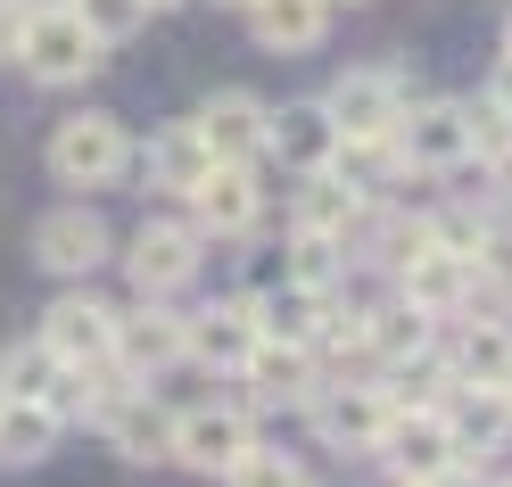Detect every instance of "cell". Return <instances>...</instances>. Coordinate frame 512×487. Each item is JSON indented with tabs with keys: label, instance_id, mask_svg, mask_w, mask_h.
<instances>
[{
	"label": "cell",
	"instance_id": "10",
	"mask_svg": "<svg viewBox=\"0 0 512 487\" xmlns=\"http://www.w3.org/2000/svg\"><path fill=\"white\" fill-rule=\"evenodd\" d=\"M372 463L389 471L397 487H430V479H446V471H463V446H455V430H446V413L430 405V413H389Z\"/></svg>",
	"mask_w": 512,
	"mask_h": 487
},
{
	"label": "cell",
	"instance_id": "38",
	"mask_svg": "<svg viewBox=\"0 0 512 487\" xmlns=\"http://www.w3.org/2000/svg\"><path fill=\"white\" fill-rule=\"evenodd\" d=\"M479 487H512V471H488V479H479Z\"/></svg>",
	"mask_w": 512,
	"mask_h": 487
},
{
	"label": "cell",
	"instance_id": "14",
	"mask_svg": "<svg viewBox=\"0 0 512 487\" xmlns=\"http://www.w3.org/2000/svg\"><path fill=\"white\" fill-rule=\"evenodd\" d=\"M248 347H256V322H248V298H240V289L182 314V364H199V372H215V380H232V372L248 364Z\"/></svg>",
	"mask_w": 512,
	"mask_h": 487
},
{
	"label": "cell",
	"instance_id": "18",
	"mask_svg": "<svg viewBox=\"0 0 512 487\" xmlns=\"http://www.w3.org/2000/svg\"><path fill=\"white\" fill-rule=\"evenodd\" d=\"M265 91H248V83H223L207 91L199 108H190V124H199V141L215 157H232V166H248V157H265Z\"/></svg>",
	"mask_w": 512,
	"mask_h": 487
},
{
	"label": "cell",
	"instance_id": "7",
	"mask_svg": "<svg viewBox=\"0 0 512 487\" xmlns=\"http://www.w3.org/2000/svg\"><path fill=\"white\" fill-rule=\"evenodd\" d=\"M34 265L50 273V281H91L100 265H116V232H108V215L91 207V199H67V207H50L42 223H34Z\"/></svg>",
	"mask_w": 512,
	"mask_h": 487
},
{
	"label": "cell",
	"instance_id": "40",
	"mask_svg": "<svg viewBox=\"0 0 512 487\" xmlns=\"http://www.w3.org/2000/svg\"><path fill=\"white\" fill-rule=\"evenodd\" d=\"M25 9H67V0H25Z\"/></svg>",
	"mask_w": 512,
	"mask_h": 487
},
{
	"label": "cell",
	"instance_id": "28",
	"mask_svg": "<svg viewBox=\"0 0 512 487\" xmlns=\"http://www.w3.org/2000/svg\"><path fill=\"white\" fill-rule=\"evenodd\" d=\"M290 265H281V281L290 289H314V298H339V281L356 273V256H347V240H323V232H290Z\"/></svg>",
	"mask_w": 512,
	"mask_h": 487
},
{
	"label": "cell",
	"instance_id": "4",
	"mask_svg": "<svg viewBox=\"0 0 512 487\" xmlns=\"http://www.w3.org/2000/svg\"><path fill=\"white\" fill-rule=\"evenodd\" d=\"M182 215L199 223V240H256L265 232V215H273V166L265 157H248V166H232V157H215L207 182L182 199Z\"/></svg>",
	"mask_w": 512,
	"mask_h": 487
},
{
	"label": "cell",
	"instance_id": "39",
	"mask_svg": "<svg viewBox=\"0 0 512 487\" xmlns=\"http://www.w3.org/2000/svg\"><path fill=\"white\" fill-rule=\"evenodd\" d=\"M504 58H512V9H504Z\"/></svg>",
	"mask_w": 512,
	"mask_h": 487
},
{
	"label": "cell",
	"instance_id": "31",
	"mask_svg": "<svg viewBox=\"0 0 512 487\" xmlns=\"http://www.w3.org/2000/svg\"><path fill=\"white\" fill-rule=\"evenodd\" d=\"M471 306L512 314V215H496L488 240H479V256H471Z\"/></svg>",
	"mask_w": 512,
	"mask_h": 487
},
{
	"label": "cell",
	"instance_id": "37",
	"mask_svg": "<svg viewBox=\"0 0 512 487\" xmlns=\"http://www.w3.org/2000/svg\"><path fill=\"white\" fill-rule=\"evenodd\" d=\"M166 9H190V0H149V17H166Z\"/></svg>",
	"mask_w": 512,
	"mask_h": 487
},
{
	"label": "cell",
	"instance_id": "19",
	"mask_svg": "<svg viewBox=\"0 0 512 487\" xmlns=\"http://www.w3.org/2000/svg\"><path fill=\"white\" fill-rule=\"evenodd\" d=\"M331 17H339V0H240L248 42H256V50H273V58H306V50H323V42H331Z\"/></svg>",
	"mask_w": 512,
	"mask_h": 487
},
{
	"label": "cell",
	"instance_id": "6",
	"mask_svg": "<svg viewBox=\"0 0 512 487\" xmlns=\"http://www.w3.org/2000/svg\"><path fill=\"white\" fill-rule=\"evenodd\" d=\"M397 157H405V174H422V182L471 174V100L422 91V100L397 116Z\"/></svg>",
	"mask_w": 512,
	"mask_h": 487
},
{
	"label": "cell",
	"instance_id": "8",
	"mask_svg": "<svg viewBox=\"0 0 512 487\" xmlns=\"http://www.w3.org/2000/svg\"><path fill=\"white\" fill-rule=\"evenodd\" d=\"M323 380H331V372L314 364V347H290V339H256L248 364L232 372V388H240L248 413H306V397H314Z\"/></svg>",
	"mask_w": 512,
	"mask_h": 487
},
{
	"label": "cell",
	"instance_id": "9",
	"mask_svg": "<svg viewBox=\"0 0 512 487\" xmlns=\"http://www.w3.org/2000/svg\"><path fill=\"white\" fill-rule=\"evenodd\" d=\"M248 446H256V413L240 397H207V405L174 413V463L199 471V479H223Z\"/></svg>",
	"mask_w": 512,
	"mask_h": 487
},
{
	"label": "cell",
	"instance_id": "3",
	"mask_svg": "<svg viewBox=\"0 0 512 487\" xmlns=\"http://www.w3.org/2000/svg\"><path fill=\"white\" fill-rule=\"evenodd\" d=\"M116 265L133 281V298H182V289L199 281V265H207V240H199V223L182 207L174 215H141V232L116 240Z\"/></svg>",
	"mask_w": 512,
	"mask_h": 487
},
{
	"label": "cell",
	"instance_id": "25",
	"mask_svg": "<svg viewBox=\"0 0 512 487\" xmlns=\"http://www.w3.org/2000/svg\"><path fill=\"white\" fill-rule=\"evenodd\" d=\"M248 298V322H256V339H290V347H314V331H323V314L331 298H314V289H240Z\"/></svg>",
	"mask_w": 512,
	"mask_h": 487
},
{
	"label": "cell",
	"instance_id": "34",
	"mask_svg": "<svg viewBox=\"0 0 512 487\" xmlns=\"http://www.w3.org/2000/svg\"><path fill=\"white\" fill-rule=\"evenodd\" d=\"M479 190H488V199L512 215V141H504L496 157H479Z\"/></svg>",
	"mask_w": 512,
	"mask_h": 487
},
{
	"label": "cell",
	"instance_id": "17",
	"mask_svg": "<svg viewBox=\"0 0 512 487\" xmlns=\"http://www.w3.org/2000/svg\"><path fill=\"white\" fill-rule=\"evenodd\" d=\"M207 166H215V149L199 141V124H190V116L149 124V141H133V174L149 190H166V199H190V190L207 182Z\"/></svg>",
	"mask_w": 512,
	"mask_h": 487
},
{
	"label": "cell",
	"instance_id": "23",
	"mask_svg": "<svg viewBox=\"0 0 512 487\" xmlns=\"http://www.w3.org/2000/svg\"><path fill=\"white\" fill-rule=\"evenodd\" d=\"M108 454L116 463H133V471H149V463H174V405H157L149 388H133L116 413H108Z\"/></svg>",
	"mask_w": 512,
	"mask_h": 487
},
{
	"label": "cell",
	"instance_id": "20",
	"mask_svg": "<svg viewBox=\"0 0 512 487\" xmlns=\"http://www.w3.org/2000/svg\"><path fill=\"white\" fill-rule=\"evenodd\" d=\"M389 281H397V298H405V306H422V314L438 322V331H446L455 314H471V256L422 248V256H405Z\"/></svg>",
	"mask_w": 512,
	"mask_h": 487
},
{
	"label": "cell",
	"instance_id": "5",
	"mask_svg": "<svg viewBox=\"0 0 512 487\" xmlns=\"http://www.w3.org/2000/svg\"><path fill=\"white\" fill-rule=\"evenodd\" d=\"M9 67L34 83V91H83L91 75L108 67V50L75 25V9H34L25 17V34H17V58Z\"/></svg>",
	"mask_w": 512,
	"mask_h": 487
},
{
	"label": "cell",
	"instance_id": "32",
	"mask_svg": "<svg viewBox=\"0 0 512 487\" xmlns=\"http://www.w3.org/2000/svg\"><path fill=\"white\" fill-rule=\"evenodd\" d=\"M67 9H75V25L100 50H124V42L149 34V0H67Z\"/></svg>",
	"mask_w": 512,
	"mask_h": 487
},
{
	"label": "cell",
	"instance_id": "13",
	"mask_svg": "<svg viewBox=\"0 0 512 487\" xmlns=\"http://www.w3.org/2000/svg\"><path fill=\"white\" fill-rule=\"evenodd\" d=\"M108 355L133 380H157V372H174L182 364V306L174 298H133V306H116V339Z\"/></svg>",
	"mask_w": 512,
	"mask_h": 487
},
{
	"label": "cell",
	"instance_id": "24",
	"mask_svg": "<svg viewBox=\"0 0 512 487\" xmlns=\"http://www.w3.org/2000/svg\"><path fill=\"white\" fill-rule=\"evenodd\" d=\"M372 388H380V405H389V413H430V405H446V388H455L446 347H413V355L372 364Z\"/></svg>",
	"mask_w": 512,
	"mask_h": 487
},
{
	"label": "cell",
	"instance_id": "29",
	"mask_svg": "<svg viewBox=\"0 0 512 487\" xmlns=\"http://www.w3.org/2000/svg\"><path fill=\"white\" fill-rule=\"evenodd\" d=\"M58 380H67V364L50 355L42 331L0 347V397H34V405H50V397H58Z\"/></svg>",
	"mask_w": 512,
	"mask_h": 487
},
{
	"label": "cell",
	"instance_id": "33",
	"mask_svg": "<svg viewBox=\"0 0 512 487\" xmlns=\"http://www.w3.org/2000/svg\"><path fill=\"white\" fill-rule=\"evenodd\" d=\"M223 487H314V471L298 463V454H273L265 438H256V446L240 454V463L223 471Z\"/></svg>",
	"mask_w": 512,
	"mask_h": 487
},
{
	"label": "cell",
	"instance_id": "36",
	"mask_svg": "<svg viewBox=\"0 0 512 487\" xmlns=\"http://www.w3.org/2000/svg\"><path fill=\"white\" fill-rule=\"evenodd\" d=\"M496 116H512V58H496V75H488V91H479Z\"/></svg>",
	"mask_w": 512,
	"mask_h": 487
},
{
	"label": "cell",
	"instance_id": "21",
	"mask_svg": "<svg viewBox=\"0 0 512 487\" xmlns=\"http://www.w3.org/2000/svg\"><path fill=\"white\" fill-rule=\"evenodd\" d=\"M364 207L372 199H356L331 166L323 174H290V190H281V223H290V232H323V240H347L364 223Z\"/></svg>",
	"mask_w": 512,
	"mask_h": 487
},
{
	"label": "cell",
	"instance_id": "41",
	"mask_svg": "<svg viewBox=\"0 0 512 487\" xmlns=\"http://www.w3.org/2000/svg\"><path fill=\"white\" fill-rule=\"evenodd\" d=\"M215 9H240V0H215Z\"/></svg>",
	"mask_w": 512,
	"mask_h": 487
},
{
	"label": "cell",
	"instance_id": "15",
	"mask_svg": "<svg viewBox=\"0 0 512 487\" xmlns=\"http://www.w3.org/2000/svg\"><path fill=\"white\" fill-rule=\"evenodd\" d=\"M42 339H50L58 364H100L108 339H116V306H108L91 281H67V289L42 306Z\"/></svg>",
	"mask_w": 512,
	"mask_h": 487
},
{
	"label": "cell",
	"instance_id": "16",
	"mask_svg": "<svg viewBox=\"0 0 512 487\" xmlns=\"http://www.w3.org/2000/svg\"><path fill=\"white\" fill-rule=\"evenodd\" d=\"M331 157H339V124H331L323 100H281V108H265V166H281V174H323Z\"/></svg>",
	"mask_w": 512,
	"mask_h": 487
},
{
	"label": "cell",
	"instance_id": "35",
	"mask_svg": "<svg viewBox=\"0 0 512 487\" xmlns=\"http://www.w3.org/2000/svg\"><path fill=\"white\" fill-rule=\"evenodd\" d=\"M25 17H34V9H25V0H0V67H9V58H17V34H25Z\"/></svg>",
	"mask_w": 512,
	"mask_h": 487
},
{
	"label": "cell",
	"instance_id": "42",
	"mask_svg": "<svg viewBox=\"0 0 512 487\" xmlns=\"http://www.w3.org/2000/svg\"><path fill=\"white\" fill-rule=\"evenodd\" d=\"M339 9H356V0H339Z\"/></svg>",
	"mask_w": 512,
	"mask_h": 487
},
{
	"label": "cell",
	"instance_id": "26",
	"mask_svg": "<svg viewBox=\"0 0 512 487\" xmlns=\"http://www.w3.org/2000/svg\"><path fill=\"white\" fill-rule=\"evenodd\" d=\"M58 438H67V421H58L50 405H34V397H0V463H9V471L50 463Z\"/></svg>",
	"mask_w": 512,
	"mask_h": 487
},
{
	"label": "cell",
	"instance_id": "30",
	"mask_svg": "<svg viewBox=\"0 0 512 487\" xmlns=\"http://www.w3.org/2000/svg\"><path fill=\"white\" fill-rule=\"evenodd\" d=\"M504 207L479 190V199H438L430 207V248H446V256H479V240H488V223H496Z\"/></svg>",
	"mask_w": 512,
	"mask_h": 487
},
{
	"label": "cell",
	"instance_id": "22",
	"mask_svg": "<svg viewBox=\"0 0 512 487\" xmlns=\"http://www.w3.org/2000/svg\"><path fill=\"white\" fill-rule=\"evenodd\" d=\"M438 413H446V430H455V446H463L471 471L512 446V397H504V388H446Z\"/></svg>",
	"mask_w": 512,
	"mask_h": 487
},
{
	"label": "cell",
	"instance_id": "27",
	"mask_svg": "<svg viewBox=\"0 0 512 487\" xmlns=\"http://www.w3.org/2000/svg\"><path fill=\"white\" fill-rule=\"evenodd\" d=\"M413 347H438V322L422 306H405L397 289L380 306H364V355L372 364H389V355H413Z\"/></svg>",
	"mask_w": 512,
	"mask_h": 487
},
{
	"label": "cell",
	"instance_id": "11",
	"mask_svg": "<svg viewBox=\"0 0 512 487\" xmlns=\"http://www.w3.org/2000/svg\"><path fill=\"white\" fill-rule=\"evenodd\" d=\"M446 347V372H455V388H512V314H488L471 306L438 331Z\"/></svg>",
	"mask_w": 512,
	"mask_h": 487
},
{
	"label": "cell",
	"instance_id": "12",
	"mask_svg": "<svg viewBox=\"0 0 512 487\" xmlns=\"http://www.w3.org/2000/svg\"><path fill=\"white\" fill-rule=\"evenodd\" d=\"M306 421H314V438L331 454H372L380 430H389V405H380L372 380H323L306 397Z\"/></svg>",
	"mask_w": 512,
	"mask_h": 487
},
{
	"label": "cell",
	"instance_id": "2",
	"mask_svg": "<svg viewBox=\"0 0 512 487\" xmlns=\"http://www.w3.org/2000/svg\"><path fill=\"white\" fill-rule=\"evenodd\" d=\"M314 100L331 108L339 141H397V116L422 100V75L397 67V58H356V67H339Z\"/></svg>",
	"mask_w": 512,
	"mask_h": 487
},
{
	"label": "cell",
	"instance_id": "1",
	"mask_svg": "<svg viewBox=\"0 0 512 487\" xmlns=\"http://www.w3.org/2000/svg\"><path fill=\"white\" fill-rule=\"evenodd\" d=\"M42 166L58 190H116L124 174H133V124H124L116 108H75V116H58L50 124V141H42Z\"/></svg>",
	"mask_w": 512,
	"mask_h": 487
}]
</instances>
